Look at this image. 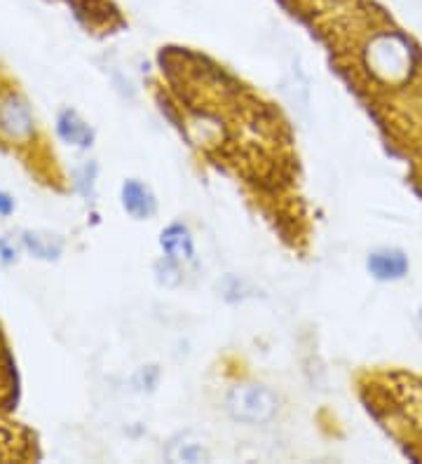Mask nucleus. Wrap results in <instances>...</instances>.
<instances>
[{
	"instance_id": "nucleus-1",
	"label": "nucleus",
	"mask_w": 422,
	"mask_h": 464,
	"mask_svg": "<svg viewBox=\"0 0 422 464\" xmlns=\"http://www.w3.org/2000/svg\"><path fill=\"white\" fill-rule=\"evenodd\" d=\"M225 408L232 420L244 422V425H265L280 411V399L270 387L259 385V382H244V385L232 387L228 394Z\"/></svg>"
},
{
	"instance_id": "nucleus-2",
	"label": "nucleus",
	"mask_w": 422,
	"mask_h": 464,
	"mask_svg": "<svg viewBox=\"0 0 422 464\" xmlns=\"http://www.w3.org/2000/svg\"><path fill=\"white\" fill-rule=\"evenodd\" d=\"M368 59H371L373 71L385 75L388 80H394L397 75H404L406 68L411 66L408 45L401 38H397V35H383V38L373 40Z\"/></svg>"
},
{
	"instance_id": "nucleus-3",
	"label": "nucleus",
	"mask_w": 422,
	"mask_h": 464,
	"mask_svg": "<svg viewBox=\"0 0 422 464\" xmlns=\"http://www.w3.org/2000/svg\"><path fill=\"white\" fill-rule=\"evenodd\" d=\"M366 267L378 282H399L408 275L411 263L401 249H376L366 258Z\"/></svg>"
},
{
	"instance_id": "nucleus-4",
	"label": "nucleus",
	"mask_w": 422,
	"mask_h": 464,
	"mask_svg": "<svg viewBox=\"0 0 422 464\" xmlns=\"http://www.w3.org/2000/svg\"><path fill=\"white\" fill-rule=\"evenodd\" d=\"M0 130L12 139H24L34 131V120L28 113V106L15 94H7L0 102Z\"/></svg>"
},
{
	"instance_id": "nucleus-5",
	"label": "nucleus",
	"mask_w": 422,
	"mask_h": 464,
	"mask_svg": "<svg viewBox=\"0 0 422 464\" xmlns=\"http://www.w3.org/2000/svg\"><path fill=\"white\" fill-rule=\"evenodd\" d=\"M123 207L130 216H134L139 221H146L158 211V199H155V195H152L146 183L130 179L123 186Z\"/></svg>"
},
{
	"instance_id": "nucleus-6",
	"label": "nucleus",
	"mask_w": 422,
	"mask_h": 464,
	"mask_svg": "<svg viewBox=\"0 0 422 464\" xmlns=\"http://www.w3.org/2000/svg\"><path fill=\"white\" fill-rule=\"evenodd\" d=\"M160 246H162L164 256L176 263L195 258V242H192L191 230L181 223H172L169 227H164L160 235Z\"/></svg>"
},
{
	"instance_id": "nucleus-7",
	"label": "nucleus",
	"mask_w": 422,
	"mask_h": 464,
	"mask_svg": "<svg viewBox=\"0 0 422 464\" xmlns=\"http://www.w3.org/2000/svg\"><path fill=\"white\" fill-rule=\"evenodd\" d=\"M167 459L172 462H209L211 459V453H209L207 443L195 434H179L176 439H172L167 446Z\"/></svg>"
},
{
	"instance_id": "nucleus-8",
	"label": "nucleus",
	"mask_w": 422,
	"mask_h": 464,
	"mask_svg": "<svg viewBox=\"0 0 422 464\" xmlns=\"http://www.w3.org/2000/svg\"><path fill=\"white\" fill-rule=\"evenodd\" d=\"M56 130H59V136H62L64 141L74 143L78 148L92 146V139H94L90 125L84 120H80L75 111H64L59 120H56Z\"/></svg>"
},
{
	"instance_id": "nucleus-9",
	"label": "nucleus",
	"mask_w": 422,
	"mask_h": 464,
	"mask_svg": "<svg viewBox=\"0 0 422 464\" xmlns=\"http://www.w3.org/2000/svg\"><path fill=\"white\" fill-rule=\"evenodd\" d=\"M24 244H26L28 249L34 251L35 256H40V258H56V254L62 251L59 244H52V239H43L38 237V235H26V237H24Z\"/></svg>"
},
{
	"instance_id": "nucleus-10",
	"label": "nucleus",
	"mask_w": 422,
	"mask_h": 464,
	"mask_svg": "<svg viewBox=\"0 0 422 464\" xmlns=\"http://www.w3.org/2000/svg\"><path fill=\"white\" fill-rule=\"evenodd\" d=\"M155 275H158V282L162 286H176L181 282V270H179V263L172 261V258H164L155 266Z\"/></svg>"
},
{
	"instance_id": "nucleus-11",
	"label": "nucleus",
	"mask_w": 422,
	"mask_h": 464,
	"mask_svg": "<svg viewBox=\"0 0 422 464\" xmlns=\"http://www.w3.org/2000/svg\"><path fill=\"white\" fill-rule=\"evenodd\" d=\"M15 258H17V249H15L7 239H0V261L12 263Z\"/></svg>"
},
{
	"instance_id": "nucleus-12",
	"label": "nucleus",
	"mask_w": 422,
	"mask_h": 464,
	"mask_svg": "<svg viewBox=\"0 0 422 464\" xmlns=\"http://www.w3.org/2000/svg\"><path fill=\"white\" fill-rule=\"evenodd\" d=\"M12 209H15V199L0 190V214L7 216V214H12Z\"/></svg>"
},
{
	"instance_id": "nucleus-13",
	"label": "nucleus",
	"mask_w": 422,
	"mask_h": 464,
	"mask_svg": "<svg viewBox=\"0 0 422 464\" xmlns=\"http://www.w3.org/2000/svg\"><path fill=\"white\" fill-rule=\"evenodd\" d=\"M420 324H422V310H420Z\"/></svg>"
}]
</instances>
